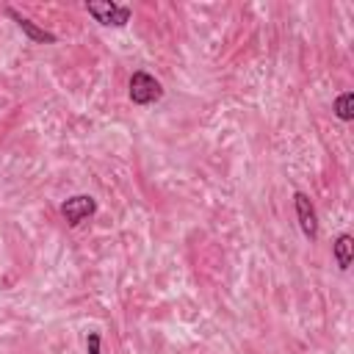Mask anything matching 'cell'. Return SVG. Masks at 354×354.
Instances as JSON below:
<instances>
[{"instance_id":"1","label":"cell","mask_w":354,"mask_h":354,"mask_svg":"<svg viewBox=\"0 0 354 354\" xmlns=\"http://www.w3.org/2000/svg\"><path fill=\"white\" fill-rule=\"evenodd\" d=\"M131 100L136 105H153L164 97V86L150 75V72H133L131 78Z\"/></svg>"},{"instance_id":"2","label":"cell","mask_w":354,"mask_h":354,"mask_svg":"<svg viewBox=\"0 0 354 354\" xmlns=\"http://www.w3.org/2000/svg\"><path fill=\"white\" fill-rule=\"evenodd\" d=\"M86 12L100 23V25H113V28H122L131 20V6H116L111 0H100V3H86Z\"/></svg>"},{"instance_id":"3","label":"cell","mask_w":354,"mask_h":354,"mask_svg":"<svg viewBox=\"0 0 354 354\" xmlns=\"http://www.w3.org/2000/svg\"><path fill=\"white\" fill-rule=\"evenodd\" d=\"M94 213H97V202H94V197H89V194L69 197V199L61 205V216L67 219L69 227H78L80 221H86V219L94 216Z\"/></svg>"},{"instance_id":"4","label":"cell","mask_w":354,"mask_h":354,"mask_svg":"<svg viewBox=\"0 0 354 354\" xmlns=\"http://www.w3.org/2000/svg\"><path fill=\"white\" fill-rule=\"evenodd\" d=\"M294 205H296V219H299V227L305 232V239L316 241L318 239V213H316L310 197L302 194V191H296L294 194Z\"/></svg>"},{"instance_id":"5","label":"cell","mask_w":354,"mask_h":354,"mask_svg":"<svg viewBox=\"0 0 354 354\" xmlns=\"http://www.w3.org/2000/svg\"><path fill=\"white\" fill-rule=\"evenodd\" d=\"M9 17H14V23L20 25V31H23L31 42H39V45H56V42H58V36H56V34H50V31H45V28H39L34 20H28V17L17 14L14 9H9Z\"/></svg>"},{"instance_id":"6","label":"cell","mask_w":354,"mask_h":354,"mask_svg":"<svg viewBox=\"0 0 354 354\" xmlns=\"http://www.w3.org/2000/svg\"><path fill=\"white\" fill-rule=\"evenodd\" d=\"M332 252H335V263H338V269H340V272H346V269L351 266V258H354V239H351L349 232H340L338 239H335Z\"/></svg>"},{"instance_id":"7","label":"cell","mask_w":354,"mask_h":354,"mask_svg":"<svg viewBox=\"0 0 354 354\" xmlns=\"http://www.w3.org/2000/svg\"><path fill=\"white\" fill-rule=\"evenodd\" d=\"M335 116L340 122H351L354 120V91H343L335 100Z\"/></svg>"},{"instance_id":"8","label":"cell","mask_w":354,"mask_h":354,"mask_svg":"<svg viewBox=\"0 0 354 354\" xmlns=\"http://www.w3.org/2000/svg\"><path fill=\"white\" fill-rule=\"evenodd\" d=\"M100 346H102L100 332H89V338H86V354H102Z\"/></svg>"}]
</instances>
